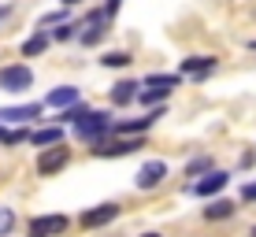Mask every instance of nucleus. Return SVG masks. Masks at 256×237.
<instances>
[{"mask_svg": "<svg viewBox=\"0 0 256 237\" xmlns=\"http://www.w3.org/2000/svg\"><path fill=\"white\" fill-rule=\"evenodd\" d=\"M112 126H116V122L108 119V111H86V115H82V122H74V134L82 137V141L100 145L104 137L112 134Z\"/></svg>", "mask_w": 256, "mask_h": 237, "instance_id": "f257e3e1", "label": "nucleus"}, {"mask_svg": "<svg viewBox=\"0 0 256 237\" xmlns=\"http://www.w3.org/2000/svg\"><path fill=\"white\" fill-rule=\"evenodd\" d=\"M138 148H145L141 137H116V141L93 145V156H100V160H119V156H134Z\"/></svg>", "mask_w": 256, "mask_h": 237, "instance_id": "f03ea898", "label": "nucleus"}, {"mask_svg": "<svg viewBox=\"0 0 256 237\" xmlns=\"http://www.w3.org/2000/svg\"><path fill=\"white\" fill-rule=\"evenodd\" d=\"M30 85H34V71H30V67H22V63L0 67V89H8V93H26Z\"/></svg>", "mask_w": 256, "mask_h": 237, "instance_id": "7ed1b4c3", "label": "nucleus"}, {"mask_svg": "<svg viewBox=\"0 0 256 237\" xmlns=\"http://www.w3.org/2000/svg\"><path fill=\"white\" fill-rule=\"evenodd\" d=\"M70 163V148L67 145H52V148H45V152L38 156V174H56V171H64V167Z\"/></svg>", "mask_w": 256, "mask_h": 237, "instance_id": "20e7f679", "label": "nucleus"}, {"mask_svg": "<svg viewBox=\"0 0 256 237\" xmlns=\"http://www.w3.org/2000/svg\"><path fill=\"white\" fill-rule=\"evenodd\" d=\"M156 119H164V108H156V111H148V115H141V119H122L119 126H112L119 137H141L148 126H152Z\"/></svg>", "mask_w": 256, "mask_h": 237, "instance_id": "39448f33", "label": "nucleus"}, {"mask_svg": "<svg viewBox=\"0 0 256 237\" xmlns=\"http://www.w3.org/2000/svg\"><path fill=\"white\" fill-rule=\"evenodd\" d=\"M67 230V215H38L30 219V237H52Z\"/></svg>", "mask_w": 256, "mask_h": 237, "instance_id": "423d86ee", "label": "nucleus"}, {"mask_svg": "<svg viewBox=\"0 0 256 237\" xmlns=\"http://www.w3.org/2000/svg\"><path fill=\"white\" fill-rule=\"evenodd\" d=\"M119 219V204H100V208H90L82 212V226L86 230H96V226H108Z\"/></svg>", "mask_w": 256, "mask_h": 237, "instance_id": "0eeeda50", "label": "nucleus"}, {"mask_svg": "<svg viewBox=\"0 0 256 237\" xmlns=\"http://www.w3.org/2000/svg\"><path fill=\"white\" fill-rule=\"evenodd\" d=\"M164 174H167V163L152 160V163H145V167L138 171L134 186H138V189H152V186H160V182H164Z\"/></svg>", "mask_w": 256, "mask_h": 237, "instance_id": "6e6552de", "label": "nucleus"}, {"mask_svg": "<svg viewBox=\"0 0 256 237\" xmlns=\"http://www.w3.org/2000/svg\"><path fill=\"white\" fill-rule=\"evenodd\" d=\"M212 71H216V56H190V59H182V74H190V78H208Z\"/></svg>", "mask_w": 256, "mask_h": 237, "instance_id": "1a4fd4ad", "label": "nucleus"}, {"mask_svg": "<svg viewBox=\"0 0 256 237\" xmlns=\"http://www.w3.org/2000/svg\"><path fill=\"white\" fill-rule=\"evenodd\" d=\"M41 119V104H19V108H0V122H30Z\"/></svg>", "mask_w": 256, "mask_h": 237, "instance_id": "9d476101", "label": "nucleus"}, {"mask_svg": "<svg viewBox=\"0 0 256 237\" xmlns=\"http://www.w3.org/2000/svg\"><path fill=\"white\" fill-rule=\"evenodd\" d=\"M223 186H226V174H223V171H208L204 178L193 186V193H197V197H212V193H219Z\"/></svg>", "mask_w": 256, "mask_h": 237, "instance_id": "9b49d317", "label": "nucleus"}, {"mask_svg": "<svg viewBox=\"0 0 256 237\" xmlns=\"http://www.w3.org/2000/svg\"><path fill=\"white\" fill-rule=\"evenodd\" d=\"M70 104H78V89L74 85H60V89L48 93V108H70Z\"/></svg>", "mask_w": 256, "mask_h": 237, "instance_id": "f8f14e48", "label": "nucleus"}, {"mask_svg": "<svg viewBox=\"0 0 256 237\" xmlns=\"http://www.w3.org/2000/svg\"><path fill=\"white\" fill-rule=\"evenodd\" d=\"M34 148H52V145H64V130L60 126H48V130H38V134H30Z\"/></svg>", "mask_w": 256, "mask_h": 237, "instance_id": "ddd939ff", "label": "nucleus"}, {"mask_svg": "<svg viewBox=\"0 0 256 237\" xmlns=\"http://www.w3.org/2000/svg\"><path fill=\"white\" fill-rule=\"evenodd\" d=\"M130 100H138V82H116L112 85V104H122V108H126Z\"/></svg>", "mask_w": 256, "mask_h": 237, "instance_id": "4468645a", "label": "nucleus"}, {"mask_svg": "<svg viewBox=\"0 0 256 237\" xmlns=\"http://www.w3.org/2000/svg\"><path fill=\"white\" fill-rule=\"evenodd\" d=\"M178 82L182 78L178 74H148V89H156V93H171V89H178Z\"/></svg>", "mask_w": 256, "mask_h": 237, "instance_id": "2eb2a0df", "label": "nucleus"}, {"mask_svg": "<svg viewBox=\"0 0 256 237\" xmlns=\"http://www.w3.org/2000/svg\"><path fill=\"white\" fill-rule=\"evenodd\" d=\"M234 215V204L230 200H212V204L204 208V219L212 223V219H230Z\"/></svg>", "mask_w": 256, "mask_h": 237, "instance_id": "dca6fc26", "label": "nucleus"}, {"mask_svg": "<svg viewBox=\"0 0 256 237\" xmlns=\"http://www.w3.org/2000/svg\"><path fill=\"white\" fill-rule=\"evenodd\" d=\"M45 48H48V33H34L22 41V56H41Z\"/></svg>", "mask_w": 256, "mask_h": 237, "instance_id": "f3484780", "label": "nucleus"}, {"mask_svg": "<svg viewBox=\"0 0 256 237\" xmlns=\"http://www.w3.org/2000/svg\"><path fill=\"white\" fill-rule=\"evenodd\" d=\"M100 37H104V15H93V19H90V30L82 33V45H96Z\"/></svg>", "mask_w": 256, "mask_h": 237, "instance_id": "a211bd4d", "label": "nucleus"}, {"mask_svg": "<svg viewBox=\"0 0 256 237\" xmlns=\"http://www.w3.org/2000/svg\"><path fill=\"white\" fill-rule=\"evenodd\" d=\"M100 63H104V67H126V63H134V59H130L126 52H104Z\"/></svg>", "mask_w": 256, "mask_h": 237, "instance_id": "6ab92c4d", "label": "nucleus"}, {"mask_svg": "<svg viewBox=\"0 0 256 237\" xmlns=\"http://www.w3.org/2000/svg\"><path fill=\"white\" fill-rule=\"evenodd\" d=\"M82 115H86L82 100H78V104H70V108H64V111H60V119H64V122H82Z\"/></svg>", "mask_w": 256, "mask_h": 237, "instance_id": "aec40b11", "label": "nucleus"}, {"mask_svg": "<svg viewBox=\"0 0 256 237\" xmlns=\"http://www.w3.org/2000/svg\"><path fill=\"white\" fill-rule=\"evenodd\" d=\"M12 226H15V212H12V208H0V237L12 230Z\"/></svg>", "mask_w": 256, "mask_h": 237, "instance_id": "412c9836", "label": "nucleus"}, {"mask_svg": "<svg viewBox=\"0 0 256 237\" xmlns=\"http://www.w3.org/2000/svg\"><path fill=\"white\" fill-rule=\"evenodd\" d=\"M74 37V22H64L60 30H52V41H70Z\"/></svg>", "mask_w": 256, "mask_h": 237, "instance_id": "4be33fe9", "label": "nucleus"}, {"mask_svg": "<svg viewBox=\"0 0 256 237\" xmlns=\"http://www.w3.org/2000/svg\"><path fill=\"white\" fill-rule=\"evenodd\" d=\"M200 171H212V156H200V160L190 163V174H200Z\"/></svg>", "mask_w": 256, "mask_h": 237, "instance_id": "5701e85b", "label": "nucleus"}, {"mask_svg": "<svg viewBox=\"0 0 256 237\" xmlns=\"http://www.w3.org/2000/svg\"><path fill=\"white\" fill-rule=\"evenodd\" d=\"M52 22H64V11H52V15H45V19H41V26H52Z\"/></svg>", "mask_w": 256, "mask_h": 237, "instance_id": "b1692460", "label": "nucleus"}, {"mask_svg": "<svg viewBox=\"0 0 256 237\" xmlns=\"http://www.w3.org/2000/svg\"><path fill=\"white\" fill-rule=\"evenodd\" d=\"M242 200H256V182H249V186L242 189Z\"/></svg>", "mask_w": 256, "mask_h": 237, "instance_id": "393cba45", "label": "nucleus"}, {"mask_svg": "<svg viewBox=\"0 0 256 237\" xmlns=\"http://www.w3.org/2000/svg\"><path fill=\"white\" fill-rule=\"evenodd\" d=\"M141 237H160V234H141Z\"/></svg>", "mask_w": 256, "mask_h": 237, "instance_id": "a878e982", "label": "nucleus"}, {"mask_svg": "<svg viewBox=\"0 0 256 237\" xmlns=\"http://www.w3.org/2000/svg\"><path fill=\"white\" fill-rule=\"evenodd\" d=\"M0 141H4V126H0Z\"/></svg>", "mask_w": 256, "mask_h": 237, "instance_id": "bb28decb", "label": "nucleus"}, {"mask_svg": "<svg viewBox=\"0 0 256 237\" xmlns=\"http://www.w3.org/2000/svg\"><path fill=\"white\" fill-rule=\"evenodd\" d=\"M64 4H78V0H64Z\"/></svg>", "mask_w": 256, "mask_h": 237, "instance_id": "cd10ccee", "label": "nucleus"}, {"mask_svg": "<svg viewBox=\"0 0 256 237\" xmlns=\"http://www.w3.org/2000/svg\"><path fill=\"white\" fill-rule=\"evenodd\" d=\"M252 237H256V230H252Z\"/></svg>", "mask_w": 256, "mask_h": 237, "instance_id": "c85d7f7f", "label": "nucleus"}, {"mask_svg": "<svg viewBox=\"0 0 256 237\" xmlns=\"http://www.w3.org/2000/svg\"><path fill=\"white\" fill-rule=\"evenodd\" d=\"M0 11H4V7H0Z\"/></svg>", "mask_w": 256, "mask_h": 237, "instance_id": "c756f323", "label": "nucleus"}]
</instances>
